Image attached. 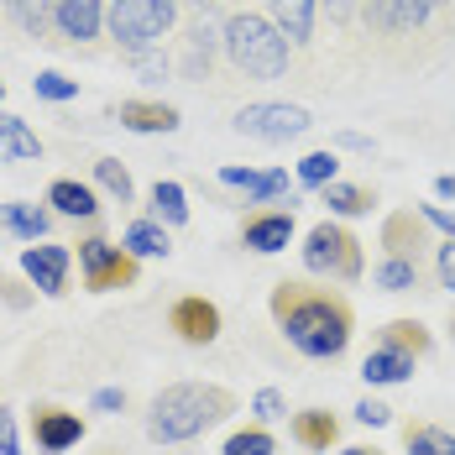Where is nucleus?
I'll use <instances>...</instances> for the list:
<instances>
[{
	"label": "nucleus",
	"mask_w": 455,
	"mask_h": 455,
	"mask_svg": "<svg viewBox=\"0 0 455 455\" xmlns=\"http://www.w3.org/2000/svg\"><path fill=\"white\" fill-rule=\"evenodd\" d=\"M267 315L304 362H340L356 335V309L346 293L309 277H283L267 293Z\"/></svg>",
	"instance_id": "f257e3e1"
},
{
	"label": "nucleus",
	"mask_w": 455,
	"mask_h": 455,
	"mask_svg": "<svg viewBox=\"0 0 455 455\" xmlns=\"http://www.w3.org/2000/svg\"><path fill=\"white\" fill-rule=\"evenodd\" d=\"M235 409H241V398L220 382H168L147 403V440L152 445H188V440L220 429Z\"/></svg>",
	"instance_id": "f03ea898"
},
{
	"label": "nucleus",
	"mask_w": 455,
	"mask_h": 455,
	"mask_svg": "<svg viewBox=\"0 0 455 455\" xmlns=\"http://www.w3.org/2000/svg\"><path fill=\"white\" fill-rule=\"evenodd\" d=\"M220 47H226L230 68L246 79H283L293 58V43L283 37V27L267 11H235L220 32Z\"/></svg>",
	"instance_id": "7ed1b4c3"
},
{
	"label": "nucleus",
	"mask_w": 455,
	"mask_h": 455,
	"mask_svg": "<svg viewBox=\"0 0 455 455\" xmlns=\"http://www.w3.org/2000/svg\"><path fill=\"white\" fill-rule=\"evenodd\" d=\"M299 257H304V273L324 277V283H362L366 277L362 235L346 226V220H319V226H309Z\"/></svg>",
	"instance_id": "20e7f679"
},
{
	"label": "nucleus",
	"mask_w": 455,
	"mask_h": 455,
	"mask_svg": "<svg viewBox=\"0 0 455 455\" xmlns=\"http://www.w3.org/2000/svg\"><path fill=\"white\" fill-rule=\"evenodd\" d=\"M173 21H179V0H110V11H105V32L116 37L126 58L163 47Z\"/></svg>",
	"instance_id": "39448f33"
},
{
	"label": "nucleus",
	"mask_w": 455,
	"mask_h": 455,
	"mask_svg": "<svg viewBox=\"0 0 455 455\" xmlns=\"http://www.w3.org/2000/svg\"><path fill=\"white\" fill-rule=\"evenodd\" d=\"M241 137L251 141H267V147H283V141H299L309 126H315V116L304 110V105H288V100H251V105H241L235 110V121H230Z\"/></svg>",
	"instance_id": "423d86ee"
},
{
	"label": "nucleus",
	"mask_w": 455,
	"mask_h": 455,
	"mask_svg": "<svg viewBox=\"0 0 455 455\" xmlns=\"http://www.w3.org/2000/svg\"><path fill=\"white\" fill-rule=\"evenodd\" d=\"M79 277H84L90 293H116V288H137L141 262L105 235H84L79 241Z\"/></svg>",
	"instance_id": "0eeeda50"
},
{
	"label": "nucleus",
	"mask_w": 455,
	"mask_h": 455,
	"mask_svg": "<svg viewBox=\"0 0 455 455\" xmlns=\"http://www.w3.org/2000/svg\"><path fill=\"white\" fill-rule=\"evenodd\" d=\"M440 16H445V0H362V21L387 43L424 37Z\"/></svg>",
	"instance_id": "6e6552de"
},
{
	"label": "nucleus",
	"mask_w": 455,
	"mask_h": 455,
	"mask_svg": "<svg viewBox=\"0 0 455 455\" xmlns=\"http://www.w3.org/2000/svg\"><path fill=\"white\" fill-rule=\"evenodd\" d=\"M27 435H32V445L43 455H68L84 445V435H90V419L74 409H63V403H32L27 409Z\"/></svg>",
	"instance_id": "1a4fd4ad"
},
{
	"label": "nucleus",
	"mask_w": 455,
	"mask_h": 455,
	"mask_svg": "<svg viewBox=\"0 0 455 455\" xmlns=\"http://www.w3.org/2000/svg\"><path fill=\"white\" fill-rule=\"evenodd\" d=\"M168 330L179 335L183 346L204 351V346H215V340H220L226 315H220V304H215V299H204V293H183V299H173V309H168Z\"/></svg>",
	"instance_id": "9d476101"
},
{
	"label": "nucleus",
	"mask_w": 455,
	"mask_h": 455,
	"mask_svg": "<svg viewBox=\"0 0 455 455\" xmlns=\"http://www.w3.org/2000/svg\"><path fill=\"white\" fill-rule=\"evenodd\" d=\"M382 257H403L413 267L435 262V230L424 226L419 210H393L382 220Z\"/></svg>",
	"instance_id": "9b49d317"
},
{
	"label": "nucleus",
	"mask_w": 455,
	"mask_h": 455,
	"mask_svg": "<svg viewBox=\"0 0 455 455\" xmlns=\"http://www.w3.org/2000/svg\"><path fill=\"white\" fill-rule=\"evenodd\" d=\"M68 273H74V251L58 241H37L21 246V277L43 293V299H63L68 293Z\"/></svg>",
	"instance_id": "f8f14e48"
},
{
	"label": "nucleus",
	"mask_w": 455,
	"mask_h": 455,
	"mask_svg": "<svg viewBox=\"0 0 455 455\" xmlns=\"http://www.w3.org/2000/svg\"><path fill=\"white\" fill-rule=\"evenodd\" d=\"M293 230H299V220H293V210H251L246 220H241V246L246 251H257V257H277V251H288L293 246Z\"/></svg>",
	"instance_id": "ddd939ff"
},
{
	"label": "nucleus",
	"mask_w": 455,
	"mask_h": 455,
	"mask_svg": "<svg viewBox=\"0 0 455 455\" xmlns=\"http://www.w3.org/2000/svg\"><path fill=\"white\" fill-rule=\"evenodd\" d=\"M220 183L226 188H241L251 204H283L293 210V188H288V173L283 168H241V163H220Z\"/></svg>",
	"instance_id": "4468645a"
},
{
	"label": "nucleus",
	"mask_w": 455,
	"mask_h": 455,
	"mask_svg": "<svg viewBox=\"0 0 455 455\" xmlns=\"http://www.w3.org/2000/svg\"><path fill=\"white\" fill-rule=\"evenodd\" d=\"M105 0H52V27L63 43H94L105 32Z\"/></svg>",
	"instance_id": "2eb2a0df"
},
{
	"label": "nucleus",
	"mask_w": 455,
	"mask_h": 455,
	"mask_svg": "<svg viewBox=\"0 0 455 455\" xmlns=\"http://www.w3.org/2000/svg\"><path fill=\"white\" fill-rule=\"evenodd\" d=\"M116 121H121L126 132H137V137H173L183 126L179 105H168V100H121Z\"/></svg>",
	"instance_id": "dca6fc26"
},
{
	"label": "nucleus",
	"mask_w": 455,
	"mask_h": 455,
	"mask_svg": "<svg viewBox=\"0 0 455 455\" xmlns=\"http://www.w3.org/2000/svg\"><path fill=\"white\" fill-rule=\"evenodd\" d=\"M288 435H293V445H304V451H335L340 445V413L330 409H299L293 419H288Z\"/></svg>",
	"instance_id": "f3484780"
},
{
	"label": "nucleus",
	"mask_w": 455,
	"mask_h": 455,
	"mask_svg": "<svg viewBox=\"0 0 455 455\" xmlns=\"http://www.w3.org/2000/svg\"><path fill=\"white\" fill-rule=\"evenodd\" d=\"M0 230L16 235V241H27V246H37V241H47V230H52V210L47 204H32V199H5L0 204Z\"/></svg>",
	"instance_id": "a211bd4d"
},
{
	"label": "nucleus",
	"mask_w": 455,
	"mask_h": 455,
	"mask_svg": "<svg viewBox=\"0 0 455 455\" xmlns=\"http://www.w3.org/2000/svg\"><path fill=\"white\" fill-rule=\"evenodd\" d=\"M43 204L52 215H68V220H94L100 215V194L79 179H52L43 194Z\"/></svg>",
	"instance_id": "6ab92c4d"
},
{
	"label": "nucleus",
	"mask_w": 455,
	"mask_h": 455,
	"mask_svg": "<svg viewBox=\"0 0 455 455\" xmlns=\"http://www.w3.org/2000/svg\"><path fill=\"white\" fill-rule=\"evenodd\" d=\"M319 204L330 210V220H362V215H371V210H377V194H371L366 183L335 179L330 188H319Z\"/></svg>",
	"instance_id": "aec40b11"
},
{
	"label": "nucleus",
	"mask_w": 455,
	"mask_h": 455,
	"mask_svg": "<svg viewBox=\"0 0 455 455\" xmlns=\"http://www.w3.org/2000/svg\"><path fill=\"white\" fill-rule=\"evenodd\" d=\"M121 246H126L137 262H168L173 235H168V226H157L152 215H141V220H132V226L121 230Z\"/></svg>",
	"instance_id": "412c9836"
},
{
	"label": "nucleus",
	"mask_w": 455,
	"mask_h": 455,
	"mask_svg": "<svg viewBox=\"0 0 455 455\" xmlns=\"http://www.w3.org/2000/svg\"><path fill=\"white\" fill-rule=\"evenodd\" d=\"M413 366H419L413 356L377 346V351H366V362H362V382L366 387H403V382H413Z\"/></svg>",
	"instance_id": "4be33fe9"
},
{
	"label": "nucleus",
	"mask_w": 455,
	"mask_h": 455,
	"mask_svg": "<svg viewBox=\"0 0 455 455\" xmlns=\"http://www.w3.org/2000/svg\"><path fill=\"white\" fill-rule=\"evenodd\" d=\"M147 215L157 220V226L179 230L188 226V194H183L179 179H157L152 188H147Z\"/></svg>",
	"instance_id": "5701e85b"
},
{
	"label": "nucleus",
	"mask_w": 455,
	"mask_h": 455,
	"mask_svg": "<svg viewBox=\"0 0 455 455\" xmlns=\"http://www.w3.org/2000/svg\"><path fill=\"white\" fill-rule=\"evenodd\" d=\"M267 16L283 27V37L293 47H304L315 37V16H319V0H267Z\"/></svg>",
	"instance_id": "b1692460"
},
{
	"label": "nucleus",
	"mask_w": 455,
	"mask_h": 455,
	"mask_svg": "<svg viewBox=\"0 0 455 455\" xmlns=\"http://www.w3.org/2000/svg\"><path fill=\"white\" fill-rule=\"evenodd\" d=\"M377 346H387V351H403V356H429V346H435V335H429V324L424 319H387L382 330H377Z\"/></svg>",
	"instance_id": "393cba45"
},
{
	"label": "nucleus",
	"mask_w": 455,
	"mask_h": 455,
	"mask_svg": "<svg viewBox=\"0 0 455 455\" xmlns=\"http://www.w3.org/2000/svg\"><path fill=\"white\" fill-rule=\"evenodd\" d=\"M335 179H340V157H335V147H315V152H304V157L293 163V183L309 188V194L330 188Z\"/></svg>",
	"instance_id": "a878e982"
},
{
	"label": "nucleus",
	"mask_w": 455,
	"mask_h": 455,
	"mask_svg": "<svg viewBox=\"0 0 455 455\" xmlns=\"http://www.w3.org/2000/svg\"><path fill=\"white\" fill-rule=\"evenodd\" d=\"M0 147H5L11 163H37L43 157V137L21 116H11V110H0Z\"/></svg>",
	"instance_id": "bb28decb"
},
{
	"label": "nucleus",
	"mask_w": 455,
	"mask_h": 455,
	"mask_svg": "<svg viewBox=\"0 0 455 455\" xmlns=\"http://www.w3.org/2000/svg\"><path fill=\"white\" fill-rule=\"evenodd\" d=\"M403 451L409 455H455V429L409 419V424H403Z\"/></svg>",
	"instance_id": "cd10ccee"
},
{
	"label": "nucleus",
	"mask_w": 455,
	"mask_h": 455,
	"mask_svg": "<svg viewBox=\"0 0 455 455\" xmlns=\"http://www.w3.org/2000/svg\"><path fill=\"white\" fill-rule=\"evenodd\" d=\"M419 277H424V267H413L403 257H382V262L371 267V288H382V293H413Z\"/></svg>",
	"instance_id": "c85d7f7f"
},
{
	"label": "nucleus",
	"mask_w": 455,
	"mask_h": 455,
	"mask_svg": "<svg viewBox=\"0 0 455 455\" xmlns=\"http://www.w3.org/2000/svg\"><path fill=\"white\" fill-rule=\"evenodd\" d=\"M94 183L116 199V204H132L137 199V183H132V168L121 157H94Z\"/></svg>",
	"instance_id": "c756f323"
},
{
	"label": "nucleus",
	"mask_w": 455,
	"mask_h": 455,
	"mask_svg": "<svg viewBox=\"0 0 455 455\" xmlns=\"http://www.w3.org/2000/svg\"><path fill=\"white\" fill-rule=\"evenodd\" d=\"M220 455H277V435L267 424H246V429H230Z\"/></svg>",
	"instance_id": "7c9ffc66"
},
{
	"label": "nucleus",
	"mask_w": 455,
	"mask_h": 455,
	"mask_svg": "<svg viewBox=\"0 0 455 455\" xmlns=\"http://www.w3.org/2000/svg\"><path fill=\"white\" fill-rule=\"evenodd\" d=\"M11 11H16V21L27 27V37L52 43V37H47V32H58V27H52V0H11Z\"/></svg>",
	"instance_id": "2f4dec72"
},
{
	"label": "nucleus",
	"mask_w": 455,
	"mask_h": 455,
	"mask_svg": "<svg viewBox=\"0 0 455 455\" xmlns=\"http://www.w3.org/2000/svg\"><path fill=\"white\" fill-rule=\"evenodd\" d=\"M32 94L47 100V105H68V100H79V79H68V74H58V68H47L32 79Z\"/></svg>",
	"instance_id": "473e14b6"
},
{
	"label": "nucleus",
	"mask_w": 455,
	"mask_h": 455,
	"mask_svg": "<svg viewBox=\"0 0 455 455\" xmlns=\"http://www.w3.org/2000/svg\"><path fill=\"white\" fill-rule=\"evenodd\" d=\"M277 419H288L283 387H257V398H251V424H267V429H273Z\"/></svg>",
	"instance_id": "72a5a7b5"
},
{
	"label": "nucleus",
	"mask_w": 455,
	"mask_h": 455,
	"mask_svg": "<svg viewBox=\"0 0 455 455\" xmlns=\"http://www.w3.org/2000/svg\"><path fill=\"white\" fill-rule=\"evenodd\" d=\"M419 215H424V226L435 230L440 241H455V215L445 204H419Z\"/></svg>",
	"instance_id": "f704fd0d"
},
{
	"label": "nucleus",
	"mask_w": 455,
	"mask_h": 455,
	"mask_svg": "<svg viewBox=\"0 0 455 455\" xmlns=\"http://www.w3.org/2000/svg\"><path fill=\"white\" fill-rule=\"evenodd\" d=\"M32 299H37V288H32L27 277H5V283H0V304H11V309H27Z\"/></svg>",
	"instance_id": "c9c22d12"
},
{
	"label": "nucleus",
	"mask_w": 455,
	"mask_h": 455,
	"mask_svg": "<svg viewBox=\"0 0 455 455\" xmlns=\"http://www.w3.org/2000/svg\"><path fill=\"white\" fill-rule=\"evenodd\" d=\"M126 387H94V398H90V413H126Z\"/></svg>",
	"instance_id": "e433bc0d"
},
{
	"label": "nucleus",
	"mask_w": 455,
	"mask_h": 455,
	"mask_svg": "<svg viewBox=\"0 0 455 455\" xmlns=\"http://www.w3.org/2000/svg\"><path fill=\"white\" fill-rule=\"evenodd\" d=\"M126 63H132L137 74H147V79H163V74H168V52H163V47H152V52H132Z\"/></svg>",
	"instance_id": "4c0bfd02"
},
{
	"label": "nucleus",
	"mask_w": 455,
	"mask_h": 455,
	"mask_svg": "<svg viewBox=\"0 0 455 455\" xmlns=\"http://www.w3.org/2000/svg\"><path fill=\"white\" fill-rule=\"evenodd\" d=\"M356 424H366V429H382V424H393V409H387L382 398H362V403H356Z\"/></svg>",
	"instance_id": "58836bf2"
},
{
	"label": "nucleus",
	"mask_w": 455,
	"mask_h": 455,
	"mask_svg": "<svg viewBox=\"0 0 455 455\" xmlns=\"http://www.w3.org/2000/svg\"><path fill=\"white\" fill-rule=\"evenodd\" d=\"M0 455H21V429H16V409L0 403Z\"/></svg>",
	"instance_id": "ea45409f"
},
{
	"label": "nucleus",
	"mask_w": 455,
	"mask_h": 455,
	"mask_svg": "<svg viewBox=\"0 0 455 455\" xmlns=\"http://www.w3.org/2000/svg\"><path fill=\"white\" fill-rule=\"evenodd\" d=\"M435 277H440V288L455 293V241H440L435 246Z\"/></svg>",
	"instance_id": "a19ab883"
},
{
	"label": "nucleus",
	"mask_w": 455,
	"mask_h": 455,
	"mask_svg": "<svg viewBox=\"0 0 455 455\" xmlns=\"http://www.w3.org/2000/svg\"><path fill=\"white\" fill-rule=\"evenodd\" d=\"M319 11H324L335 27H351V21H356V11H362V0H319Z\"/></svg>",
	"instance_id": "79ce46f5"
},
{
	"label": "nucleus",
	"mask_w": 455,
	"mask_h": 455,
	"mask_svg": "<svg viewBox=\"0 0 455 455\" xmlns=\"http://www.w3.org/2000/svg\"><path fill=\"white\" fill-rule=\"evenodd\" d=\"M335 147H351V152H371V137H362V132H340V137H335Z\"/></svg>",
	"instance_id": "37998d69"
},
{
	"label": "nucleus",
	"mask_w": 455,
	"mask_h": 455,
	"mask_svg": "<svg viewBox=\"0 0 455 455\" xmlns=\"http://www.w3.org/2000/svg\"><path fill=\"white\" fill-rule=\"evenodd\" d=\"M435 199H440V204L455 199V173H440V179H435Z\"/></svg>",
	"instance_id": "c03bdc74"
},
{
	"label": "nucleus",
	"mask_w": 455,
	"mask_h": 455,
	"mask_svg": "<svg viewBox=\"0 0 455 455\" xmlns=\"http://www.w3.org/2000/svg\"><path fill=\"white\" fill-rule=\"evenodd\" d=\"M335 455H387V451H377V445H340Z\"/></svg>",
	"instance_id": "a18cd8bd"
},
{
	"label": "nucleus",
	"mask_w": 455,
	"mask_h": 455,
	"mask_svg": "<svg viewBox=\"0 0 455 455\" xmlns=\"http://www.w3.org/2000/svg\"><path fill=\"white\" fill-rule=\"evenodd\" d=\"M94 455H132V451H121V445H94Z\"/></svg>",
	"instance_id": "49530a36"
},
{
	"label": "nucleus",
	"mask_w": 455,
	"mask_h": 455,
	"mask_svg": "<svg viewBox=\"0 0 455 455\" xmlns=\"http://www.w3.org/2000/svg\"><path fill=\"white\" fill-rule=\"evenodd\" d=\"M451 340H455V315H451Z\"/></svg>",
	"instance_id": "de8ad7c7"
},
{
	"label": "nucleus",
	"mask_w": 455,
	"mask_h": 455,
	"mask_svg": "<svg viewBox=\"0 0 455 455\" xmlns=\"http://www.w3.org/2000/svg\"><path fill=\"white\" fill-rule=\"evenodd\" d=\"M0 100H5V79H0Z\"/></svg>",
	"instance_id": "09e8293b"
},
{
	"label": "nucleus",
	"mask_w": 455,
	"mask_h": 455,
	"mask_svg": "<svg viewBox=\"0 0 455 455\" xmlns=\"http://www.w3.org/2000/svg\"><path fill=\"white\" fill-rule=\"evenodd\" d=\"M0 283H5V267H0Z\"/></svg>",
	"instance_id": "8fccbe9b"
}]
</instances>
